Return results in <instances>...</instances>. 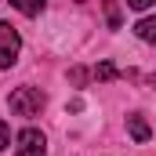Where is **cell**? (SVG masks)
<instances>
[{
    "mask_svg": "<svg viewBox=\"0 0 156 156\" xmlns=\"http://www.w3.org/2000/svg\"><path fill=\"white\" fill-rule=\"evenodd\" d=\"M44 102H47V98H44V91H40V87H18V91H11V98H7L11 113H15V116H26V120L40 116Z\"/></svg>",
    "mask_w": 156,
    "mask_h": 156,
    "instance_id": "obj_1",
    "label": "cell"
},
{
    "mask_svg": "<svg viewBox=\"0 0 156 156\" xmlns=\"http://www.w3.org/2000/svg\"><path fill=\"white\" fill-rule=\"evenodd\" d=\"M18 51H22V37L11 22H0V69H11L18 62Z\"/></svg>",
    "mask_w": 156,
    "mask_h": 156,
    "instance_id": "obj_2",
    "label": "cell"
},
{
    "mask_svg": "<svg viewBox=\"0 0 156 156\" xmlns=\"http://www.w3.org/2000/svg\"><path fill=\"white\" fill-rule=\"evenodd\" d=\"M44 153H47V138L37 127H26L18 134V156H44Z\"/></svg>",
    "mask_w": 156,
    "mask_h": 156,
    "instance_id": "obj_3",
    "label": "cell"
},
{
    "mask_svg": "<svg viewBox=\"0 0 156 156\" xmlns=\"http://www.w3.org/2000/svg\"><path fill=\"white\" fill-rule=\"evenodd\" d=\"M127 131H131V138H134L138 145H145V142L153 138V131H149L145 116H138V113H131V116H127Z\"/></svg>",
    "mask_w": 156,
    "mask_h": 156,
    "instance_id": "obj_4",
    "label": "cell"
},
{
    "mask_svg": "<svg viewBox=\"0 0 156 156\" xmlns=\"http://www.w3.org/2000/svg\"><path fill=\"white\" fill-rule=\"evenodd\" d=\"M134 33H138V40H145V44H156V18H142L134 26Z\"/></svg>",
    "mask_w": 156,
    "mask_h": 156,
    "instance_id": "obj_5",
    "label": "cell"
},
{
    "mask_svg": "<svg viewBox=\"0 0 156 156\" xmlns=\"http://www.w3.org/2000/svg\"><path fill=\"white\" fill-rule=\"evenodd\" d=\"M11 7H18L22 15H29V18H33V15H40V11L47 7V0H11Z\"/></svg>",
    "mask_w": 156,
    "mask_h": 156,
    "instance_id": "obj_6",
    "label": "cell"
},
{
    "mask_svg": "<svg viewBox=\"0 0 156 156\" xmlns=\"http://www.w3.org/2000/svg\"><path fill=\"white\" fill-rule=\"evenodd\" d=\"M116 66L113 62H102V66H94V80H102V83H109V80H116Z\"/></svg>",
    "mask_w": 156,
    "mask_h": 156,
    "instance_id": "obj_7",
    "label": "cell"
},
{
    "mask_svg": "<svg viewBox=\"0 0 156 156\" xmlns=\"http://www.w3.org/2000/svg\"><path fill=\"white\" fill-rule=\"evenodd\" d=\"M105 18H109L113 29H120V7H116V0H105Z\"/></svg>",
    "mask_w": 156,
    "mask_h": 156,
    "instance_id": "obj_8",
    "label": "cell"
},
{
    "mask_svg": "<svg viewBox=\"0 0 156 156\" xmlns=\"http://www.w3.org/2000/svg\"><path fill=\"white\" fill-rule=\"evenodd\" d=\"M7 145H11V131H7V123L0 120V153H4Z\"/></svg>",
    "mask_w": 156,
    "mask_h": 156,
    "instance_id": "obj_9",
    "label": "cell"
},
{
    "mask_svg": "<svg viewBox=\"0 0 156 156\" xmlns=\"http://www.w3.org/2000/svg\"><path fill=\"white\" fill-rule=\"evenodd\" d=\"M156 0H127V7H134V11H149Z\"/></svg>",
    "mask_w": 156,
    "mask_h": 156,
    "instance_id": "obj_10",
    "label": "cell"
}]
</instances>
